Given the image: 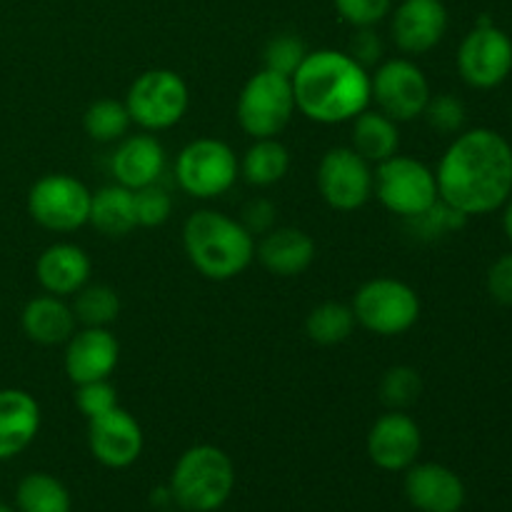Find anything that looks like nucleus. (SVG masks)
Instances as JSON below:
<instances>
[{"instance_id":"obj_39","label":"nucleus","mask_w":512,"mask_h":512,"mask_svg":"<svg viewBox=\"0 0 512 512\" xmlns=\"http://www.w3.org/2000/svg\"><path fill=\"white\" fill-rule=\"evenodd\" d=\"M345 53H348L355 63L363 65V68H370V65L380 63V58H383V43H380L378 33H375L373 28H355Z\"/></svg>"},{"instance_id":"obj_25","label":"nucleus","mask_w":512,"mask_h":512,"mask_svg":"<svg viewBox=\"0 0 512 512\" xmlns=\"http://www.w3.org/2000/svg\"><path fill=\"white\" fill-rule=\"evenodd\" d=\"M353 133L350 140L353 145L350 148L358 155H363L370 165H380L388 158L398 155L400 148V130L395 120H390L388 115L380 113L378 108L370 110L365 108L363 113L355 115L353 120Z\"/></svg>"},{"instance_id":"obj_4","label":"nucleus","mask_w":512,"mask_h":512,"mask_svg":"<svg viewBox=\"0 0 512 512\" xmlns=\"http://www.w3.org/2000/svg\"><path fill=\"white\" fill-rule=\"evenodd\" d=\"M168 488L183 510L213 512L233 495L235 465L215 445H193L175 463Z\"/></svg>"},{"instance_id":"obj_34","label":"nucleus","mask_w":512,"mask_h":512,"mask_svg":"<svg viewBox=\"0 0 512 512\" xmlns=\"http://www.w3.org/2000/svg\"><path fill=\"white\" fill-rule=\"evenodd\" d=\"M133 193L138 225H143V228H158V225L168 223L170 213H173V198H170V193L163 185H145V188L133 190Z\"/></svg>"},{"instance_id":"obj_8","label":"nucleus","mask_w":512,"mask_h":512,"mask_svg":"<svg viewBox=\"0 0 512 512\" xmlns=\"http://www.w3.org/2000/svg\"><path fill=\"white\" fill-rule=\"evenodd\" d=\"M375 195L385 210L410 220L440 200L435 170L410 155H393L375 170Z\"/></svg>"},{"instance_id":"obj_23","label":"nucleus","mask_w":512,"mask_h":512,"mask_svg":"<svg viewBox=\"0 0 512 512\" xmlns=\"http://www.w3.org/2000/svg\"><path fill=\"white\" fill-rule=\"evenodd\" d=\"M73 308L58 295H38L28 300L20 313V328L25 338L38 345H63L75 333Z\"/></svg>"},{"instance_id":"obj_22","label":"nucleus","mask_w":512,"mask_h":512,"mask_svg":"<svg viewBox=\"0 0 512 512\" xmlns=\"http://www.w3.org/2000/svg\"><path fill=\"white\" fill-rule=\"evenodd\" d=\"M40 430V405L28 390H0V460L23 453Z\"/></svg>"},{"instance_id":"obj_9","label":"nucleus","mask_w":512,"mask_h":512,"mask_svg":"<svg viewBox=\"0 0 512 512\" xmlns=\"http://www.w3.org/2000/svg\"><path fill=\"white\" fill-rule=\"evenodd\" d=\"M240 175V160L228 143L198 138L185 145L175 160V180L190 198L213 200L228 193Z\"/></svg>"},{"instance_id":"obj_31","label":"nucleus","mask_w":512,"mask_h":512,"mask_svg":"<svg viewBox=\"0 0 512 512\" xmlns=\"http://www.w3.org/2000/svg\"><path fill=\"white\" fill-rule=\"evenodd\" d=\"M423 395V378L410 365H395L380 380V400L390 410H405Z\"/></svg>"},{"instance_id":"obj_35","label":"nucleus","mask_w":512,"mask_h":512,"mask_svg":"<svg viewBox=\"0 0 512 512\" xmlns=\"http://www.w3.org/2000/svg\"><path fill=\"white\" fill-rule=\"evenodd\" d=\"M468 220V215H463L460 210L450 208L448 203L438 200L430 210H425L418 218H410V223L420 230V235L425 238H440L445 233H453V230H460Z\"/></svg>"},{"instance_id":"obj_3","label":"nucleus","mask_w":512,"mask_h":512,"mask_svg":"<svg viewBox=\"0 0 512 512\" xmlns=\"http://www.w3.org/2000/svg\"><path fill=\"white\" fill-rule=\"evenodd\" d=\"M183 245L193 268L218 283L238 278L255 260V235L218 210H195L183 225Z\"/></svg>"},{"instance_id":"obj_28","label":"nucleus","mask_w":512,"mask_h":512,"mask_svg":"<svg viewBox=\"0 0 512 512\" xmlns=\"http://www.w3.org/2000/svg\"><path fill=\"white\" fill-rule=\"evenodd\" d=\"M355 325H358V320H355L350 305L328 300V303H320L310 310L308 318H305V333L318 345H340L353 335Z\"/></svg>"},{"instance_id":"obj_6","label":"nucleus","mask_w":512,"mask_h":512,"mask_svg":"<svg viewBox=\"0 0 512 512\" xmlns=\"http://www.w3.org/2000/svg\"><path fill=\"white\" fill-rule=\"evenodd\" d=\"M123 103L135 125L148 133H158L183 120L190 95L183 75L170 68H153L130 83Z\"/></svg>"},{"instance_id":"obj_36","label":"nucleus","mask_w":512,"mask_h":512,"mask_svg":"<svg viewBox=\"0 0 512 512\" xmlns=\"http://www.w3.org/2000/svg\"><path fill=\"white\" fill-rule=\"evenodd\" d=\"M335 10L353 28H373L393 8V0H333Z\"/></svg>"},{"instance_id":"obj_33","label":"nucleus","mask_w":512,"mask_h":512,"mask_svg":"<svg viewBox=\"0 0 512 512\" xmlns=\"http://www.w3.org/2000/svg\"><path fill=\"white\" fill-rule=\"evenodd\" d=\"M423 118L428 120V125L433 130L443 135H458L463 133L465 120H468V110L460 98L450 93L430 95L428 105L423 110Z\"/></svg>"},{"instance_id":"obj_38","label":"nucleus","mask_w":512,"mask_h":512,"mask_svg":"<svg viewBox=\"0 0 512 512\" xmlns=\"http://www.w3.org/2000/svg\"><path fill=\"white\" fill-rule=\"evenodd\" d=\"M485 288L498 305H512V253L500 255L485 275Z\"/></svg>"},{"instance_id":"obj_18","label":"nucleus","mask_w":512,"mask_h":512,"mask_svg":"<svg viewBox=\"0 0 512 512\" xmlns=\"http://www.w3.org/2000/svg\"><path fill=\"white\" fill-rule=\"evenodd\" d=\"M405 473V498L415 510L460 512L465 505V483L455 470L440 463H413Z\"/></svg>"},{"instance_id":"obj_11","label":"nucleus","mask_w":512,"mask_h":512,"mask_svg":"<svg viewBox=\"0 0 512 512\" xmlns=\"http://www.w3.org/2000/svg\"><path fill=\"white\" fill-rule=\"evenodd\" d=\"M430 83L423 70L408 58H390L370 75V103L395 123L423 118L430 100Z\"/></svg>"},{"instance_id":"obj_16","label":"nucleus","mask_w":512,"mask_h":512,"mask_svg":"<svg viewBox=\"0 0 512 512\" xmlns=\"http://www.w3.org/2000/svg\"><path fill=\"white\" fill-rule=\"evenodd\" d=\"M390 33L405 55L428 53L448 33V8L443 0H403L393 13Z\"/></svg>"},{"instance_id":"obj_21","label":"nucleus","mask_w":512,"mask_h":512,"mask_svg":"<svg viewBox=\"0 0 512 512\" xmlns=\"http://www.w3.org/2000/svg\"><path fill=\"white\" fill-rule=\"evenodd\" d=\"M255 258L270 275L295 278L313 265L315 243L300 228H273L255 245Z\"/></svg>"},{"instance_id":"obj_24","label":"nucleus","mask_w":512,"mask_h":512,"mask_svg":"<svg viewBox=\"0 0 512 512\" xmlns=\"http://www.w3.org/2000/svg\"><path fill=\"white\" fill-rule=\"evenodd\" d=\"M88 223L105 238H125L138 228L135 193L125 185H105L90 200Z\"/></svg>"},{"instance_id":"obj_27","label":"nucleus","mask_w":512,"mask_h":512,"mask_svg":"<svg viewBox=\"0 0 512 512\" xmlns=\"http://www.w3.org/2000/svg\"><path fill=\"white\" fill-rule=\"evenodd\" d=\"M15 505L20 512H70V493L58 478L48 473L25 475L15 490Z\"/></svg>"},{"instance_id":"obj_20","label":"nucleus","mask_w":512,"mask_h":512,"mask_svg":"<svg viewBox=\"0 0 512 512\" xmlns=\"http://www.w3.org/2000/svg\"><path fill=\"white\" fill-rule=\"evenodd\" d=\"M93 263L88 253L73 243H55L38 255L35 263V278L40 288L50 295H75L83 285H88Z\"/></svg>"},{"instance_id":"obj_15","label":"nucleus","mask_w":512,"mask_h":512,"mask_svg":"<svg viewBox=\"0 0 512 512\" xmlns=\"http://www.w3.org/2000/svg\"><path fill=\"white\" fill-rule=\"evenodd\" d=\"M423 448L420 425L405 410H388L373 423L368 433V455L380 470L398 473L418 460Z\"/></svg>"},{"instance_id":"obj_12","label":"nucleus","mask_w":512,"mask_h":512,"mask_svg":"<svg viewBox=\"0 0 512 512\" xmlns=\"http://www.w3.org/2000/svg\"><path fill=\"white\" fill-rule=\"evenodd\" d=\"M458 73L470 88L493 90L512 73V38L503 28L480 20L458 48Z\"/></svg>"},{"instance_id":"obj_13","label":"nucleus","mask_w":512,"mask_h":512,"mask_svg":"<svg viewBox=\"0 0 512 512\" xmlns=\"http://www.w3.org/2000/svg\"><path fill=\"white\" fill-rule=\"evenodd\" d=\"M318 190L325 203L340 213L363 208L375 190V173L353 148H330L318 163Z\"/></svg>"},{"instance_id":"obj_32","label":"nucleus","mask_w":512,"mask_h":512,"mask_svg":"<svg viewBox=\"0 0 512 512\" xmlns=\"http://www.w3.org/2000/svg\"><path fill=\"white\" fill-rule=\"evenodd\" d=\"M308 48H305L303 38L293 33H280L275 38L268 40L263 50V65L273 73L285 75V78H293L295 70L303 65Z\"/></svg>"},{"instance_id":"obj_41","label":"nucleus","mask_w":512,"mask_h":512,"mask_svg":"<svg viewBox=\"0 0 512 512\" xmlns=\"http://www.w3.org/2000/svg\"><path fill=\"white\" fill-rule=\"evenodd\" d=\"M503 230L508 235V240L512 243V195L508 198V203L503 205Z\"/></svg>"},{"instance_id":"obj_2","label":"nucleus","mask_w":512,"mask_h":512,"mask_svg":"<svg viewBox=\"0 0 512 512\" xmlns=\"http://www.w3.org/2000/svg\"><path fill=\"white\" fill-rule=\"evenodd\" d=\"M295 108L320 125L350 123L370 108V73L345 50H308L293 78Z\"/></svg>"},{"instance_id":"obj_10","label":"nucleus","mask_w":512,"mask_h":512,"mask_svg":"<svg viewBox=\"0 0 512 512\" xmlns=\"http://www.w3.org/2000/svg\"><path fill=\"white\" fill-rule=\"evenodd\" d=\"M93 193L78 178L50 173L35 180L28 190V213L40 228L53 233H73L88 225Z\"/></svg>"},{"instance_id":"obj_17","label":"nucleus","mask_w":512,"mask_h":512,"mask_svg":"<svg viewBox=\"0 0 512 512\" xmlns=\"http://www.w3.org/2000/svg\"><path fill=\"white\" fill-rule=\"evenodd\" d=\"M120 360V343L108 328L75 330L65 343V375L75 385L108 380Z\"/></svg>"},{"instance_id":"obj_7","label":"nucleus","mask_w":512,"mask_h":512,"mask_svg":"<svg viewBox=\"0 0 512 512\" xmlns=\"http://www.w3.org/2000/svg\"><path fill=\"white\" fill-rule=\"evenodd\" d=\"M350 308L358 325L383 338L408 333L420 318L418 293L398 278H373L363 283Z\"/></svg>"},{"instance_id":"obj_1","label":"nucleus","mask_w":512,"mask_h":512,"mask_svg":"<svg viewBox=\"0 0 512 512\" xmlns=\"http://www.w3.org/2000/svg\"><path fill=\"white\" fill-rule=\"evenodd\" d=\"M438 193L463 215H488L512 195V145L493 128L463 130L440 158Z\"/></svg>"},{"instance_id":"obj_37","label":"nucleus","mask_w":512,"mask_h":512,"mask_svg":"<svg viewBox=\"0 0 512 512\" xmlns=\"http://www.w3.org/2000/svg\"><path fill=\"white\" fill-rule=\"evenodd\" d=\"M75 405L85 418H95L118 405V390L110 385V380H93V383H83L75 390Z\"/></svg>"},{"instance_id":"obj_40","label":"nucleus","mask_w":512,"mask_h":512,"mask_svg":"<svg viewBox=\"0 0 512 512\" xmlns=\"http://www.w3.org/2000/svg\"><path fill=\"white\" fill-rule=\"evenodd\" d=\"M240 223L250 230V235H265L275 228V205L265 198H255L245 205Z\"/></svg>"},{"instance_id":"obj_14","label":"nucleus","mask_w":512,"mask_h":512,"mask_svg":"<svg viewBox=\"0 0 512 512\" xmlns=\"http://www.w3.org/2000/svg\"><path fill=\"white\" fill-rule=\"evenodd\" d=\"M88 445L93 458L105 468H128L143 453V430L128 410L115 405L88 420Z\"/></svg>"},{"instance_id":"obj_29","label":"nucleus","mask_w":512,"mask_h":512,"mask_svg":"<svg viewBox=\"0 0 512 512\" xmlns=\"http://www.w3.org/2000/svg\"><path fill=\"white\" fill-rule=\"evenodd\" d=\"M83 328H108L120 315V298L110 285L88 283L75 293V303L70 305Z\"/></svg>"},{"instance_id":"obj_42","label":"nucleus","mask_w":512,"mask_h":512,"mask_svg":"<svg viewBox=\"0 0 512 512\" xmlns=\"http://www.w3.org/2000/svg\"><path fill=\"white\" fill-rule=\"evenodd\" d=\"M0 512H15L13 508H10V505H5V503H0Z\"/></svg>"},{"instance_id":"obj_30","label":"nucleus","mask_w":512,"mask_h":512,"mask_svg":"<svg viewBox=\"0 0 512 512\" xmlns=\"http://www.w3.org/2000/svg\"><path fill=\"white\" fill-rule=\"evenodd\" d=\"M130 113L125 103L113 98H100L88 105L83 115V128L90 140L95 143H118L128 135L130 128Z\"/></svg>"},{"instance_id":"obj_26","label":"nucleus","mask_w":512,"mask_h":512,"mask_svg":"<svg viewBox=\"0 0 512 512\" xmlns=\"http://www.w3.org/2000/svg\"><path fill=\"white\" fill-rule=\"evenodd\" d=\"M290 170V153L278 138H260L245 150L240 173L255 188H270L280 183Z\"/></svg>"},{"instance_id":"obj_5","label":"nucleus","mask_w":512,"mask_h":512,"mask_svg":"<svg viewBox=\"0 0 512 512\" xmlns=\"http://www.w3.org/2000/svg\"><path fill=\"white\" fill-rule=\"evenodd\" d=\"M295 110L298 108H295L293 80L268 68L250 75L235 105L240 128L253 140L278 138L293 120Z\"/></svg>"},{"instance_id":"obj_19","label":"nucleus","mask_w":512,"mask_h":512,"mask_svg":"<svg viewBox=\"0 0 512 512\" xmlns=\"http://www.w3.org/2000/svg\"><path fill=\"white\" fill-rule=\"evenodd\" d=\"M118 143L110 158V173L115 183L130 190L160 183L165 173V148L155 135H128Z\"/></svg>"}]
</instances>
